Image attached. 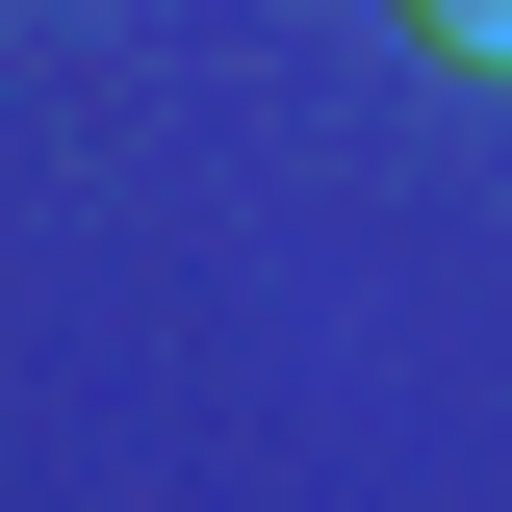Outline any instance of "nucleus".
I'll return each instance as SVG.
<instances>
[{"label":"nucleus","mask_w":512,"mask_h":512,"mask_svg":"<svg viewBox=\"0 0 512 512\" xmlns=\"http://www.w3.org/2000/svg\"><path fill=\"white\" fill-rule=\"evenodd\" d=\"M410 52H461V77H512V0H410Z\"/></svg>","instance_id":"nucleus-1"}]
</instances>
